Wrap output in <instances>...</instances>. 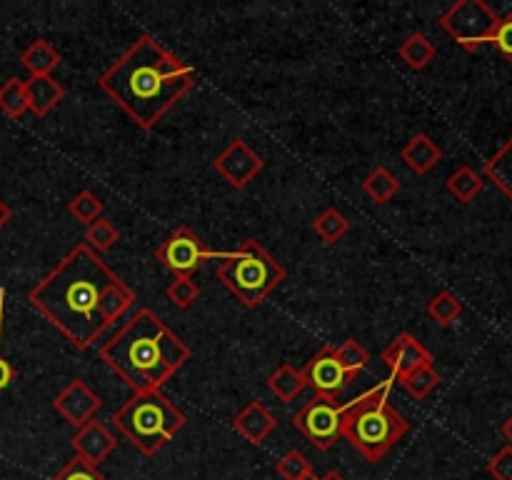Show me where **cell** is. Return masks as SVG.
<instances>
[{"instance_id":"cell-31","label":"cell","mask_w":512,"mask_h":480,"mask_svg":"<svg viewBox=\"0 0 512 480\" xmlns=\"http://www.w3.org/2000/svg\"><path fill=\"white\" fill-rule=\"evenodd\" d=\"M165 295H168V300L175 308L185 310L200 298V288L193 278H173L168 283V288H165Z\"/></svg>"},{"instance_id":"cell-38","label":"cell","mask_w":512,"mask_h":480,"mask_svg":"<svg viewBox=\"0 0 512 480\" xmlns=\"http://www.w3.org/2000/svg\"><path fill=\"white\" fill-rule=\"evenodd\" d=\"M8 220H10V208L3 203V200H0V228H3V225L8 223Z\"/></svg>"},{"instance_id":"cell-21","label":"cell","mask_w":512,"mask_h":480,"mask_svg":"<svg viewBox=\"0 0 512 480\" xmlns=\"http://www.w3.org/2000/svg\"><path fill=\"white\" fill-rule=\"evenodd\" d=\"M363 190L375 205H385L400 193V180L395 178L388 168L380 165V168H375L373 173L363 180Z\"/></svg>"},{"instance_id":"cell-35","label":"cell","mask_w":512,"mask_h":480,"mask_svg":"<svg viewBox=\"0 0 512 480\" xmlns=\"http://www.w3.org/2000/svg\"><path fill=\"white\" fill-rule=\"evenodd\" d=\"M3 320H5V288H0V393L13 383L15 368L3 353Z\"/></svg>"},{"instance_id":"cell-37","label":"cell","mask_w":512,"mask_h":480,"mask_svg":"<svg viewBox=\"0 0 512 480\" xmlns=\"http://www.w3.org/2000/svg\"><path fill=\"white\" fill-rule=\"evenodd\" d=\"M500 433H503V438L508 440V445H512V413L503 420V425H500Z\"/></svg>"},{"instance_id":"cell-14","label":"cell","mask_w":512,"mask_h":480,"mask_svg":"<svg viewBox=\"0 0 512 480\" xmlns=\"http://www.w3.org/2000/svg\"><path fill=\"white\" fill-rule=\"evenodd\" d=\"M70 443H73L75 455L88 460L95 468L118 448V440H115V435L110 433L108 425H105L103 420H90V423H85L83 428L75 430Z\"/></svg>"},{"instance_id":"cell-20","label":"cell","mask_w":512,"mask_h":480,"mask_svg":"<svg viewBox=\"0 0 512 480\" xmlns=\"http://www.w3.org/2000/svg\"><path fill=\"white\" fill-rule=\"evenodd\" d=\"M435 53H438V48H435L433 40L425 33H413L410 38H405L398 48L400 58H403L413 70L428 68L435 60Z\"/></svg>"},{"instance_id":"cell-25","label":"cell","mask_w":512,"mask_h":480,"mask_svg":"<svg viewBox=\"0 0 512 480\" xmlns=\"http://www.w3.org/2000/svg\"><path fill=\"white\" fill-rule=\"evenodd\" d=\"M400 383H403L405 393H408L410 398L425 400L430 393H435V390H438L440 375H438V370L433 368V365H423V368H418L415 373L405 375Z\"/></svg>"},{"instance_id":"cell-27","label":"cell","mask_w":512,"mask_h":480,"mask_svg":"<svg viewBox=\"0 0 512 480\" xmlns=\"http://www.w3.org/2000/svg\"><path fill=\"white\" fill-rule=\"evenodd\" d=\"M68 213L73 215L78 223L93 225L103 215V200L93 193V190H80L73 200L68 203Z\"/></svg>"},{"instance_id":"cell-15","label":"cell","mask_w":512,"mask_h":480,"mask_svg":"<svg viewBox=\"0 0 512 480\" xmlns=\"http://www.w3.org/2000/svg\"><path fill=\"white\" fill-rule=\"evenodd\" d=\"M233 428L235 433L243 435L248 443L258 445L265 443V440L275 433L278 420H275V415L270 413L260 400H250V403L233 418Z\"/></svg>"},{"instance_id":"cell-1","label":"cell","mask_w":512,"mask_h":480,"mask_svg":"<svg viewBox=\"0 0 512 480\" xmlns=\"http://www.w3.org/2000/svg\"><path fill=\"white\" fill-rule=\"evenodd\" d=\"M118 275L85 243L75 245L30 293V305L78 350L90 348L108 330L103 298Z\"/></svg>"},{"instance_id":"cell-32","label":"cell","mask_w":512,"mask_h":480,"mask_svg":"<svg viewBox=\"0 0 512 480\" xmlns=\"http://www.w3.org/2000/svg\"><path fill=\"white\" fill-rule=\"evenodd\" d=\"M50 480H108V478H105L95 465H90L88 460L75 455V458H70L68 463L60 468V473H55Z\"/></svg>"},{"instance_id":"cell-33","label":"cell","mask_w":512,"mask_h":480,"mask_svg":"<svg viewBox=\"0 0 512 480\" xmlns=\"http://www.w3.org/2000/svg\"><path fill=\"white\" fill-rule=\"evenodd\" d=\"M275 470H278V475L283 480H298V478H303L305 473H310V470H313V465H310V460L305 458L300 450H288V453L278 460Z\"/></svg>"},{"instance_id":"cell-18","label":"cell","mask_w":512,"mask_h":480,"mask_svg":"<svg viewBox=\"0 0 512 480\" xmlns=\"http://www.w3.org/2000/svg\"><path fill=\"white\" fill-rule=\"evenodd\" d=\"M268 388H270V393L280 400V403L288 405V403H293L295 398H300V393L308 388V383H305L303 370H298L295 365H290V363H283L273 375H270Z\"/></svg>"},{"instance_id":"cell-3","label":"cell","mask_w":512,"mask_h":480,"mask_svg":"<svg viewBox=\"0 0 512 480\" xmlns=\"http://www.w3.org/2000/svg\"><path fill=\"white\" fill-rule=\"evenodd\" d=\"M100 358L135 393H150L163 388L188 363L190 348L153 310L140 308L100 348Z\"/></svg>"},{"instance_id":"cell-40","label":"cell","mask_w":512,"mask_h":480,"mask_svg":"<svg viewBox=\"0 0 512 480\" xmlns=\"http://www.w3.org/2000/svg\"><path fill=\"white\" fill-rule=\"evenodd\" d=\"M298 480H320L318 475H315V470H310V473H305L303 478H298Z\"/></svg>"},{"instance_id":"cell-29","label":"cell","mask_w":512,"mask_h":480,"mask_svg":"<svg viewBox=\"0 0 512 480\" xmlns=\"http://www.w3.org/2000/svg\"><path fill=\"white\" fill-rule=\"evenodd\" d=\"M460 313H463V303H460L458 295L450 293V290H440V293L428 303V315L438 325H450Z\"/></svg>"},{"instance_id":"cell-12","label":"cell","mask_w":512,"mask_h":480,"mask_svg":"<svg viewBox=\"0 0 512 480\" xmlns=\"http://www.w3.org/2000/svg\"><path fill=\"white\" fill-rule=\"evenodd\" d=\"M100 398L95 395V390L90 388L85 380H70L53 400V410L65 420V423L73 425L75 430L83 428L85 423L95 420V413L100 410Z\"/></svg>"},{"instance_id":"cell-39","label":"cell","mask_w":512,"mask_h":480,"mask_svg":"<svg viewBox=\"0 0 512 480\" xmlns=\"http://www.w3.org/2000/svg\"><path fill=\"white\" fill-rule=\"evenodd\" d=\"M320 480H348V478H345L343 473H338V470H330V473H325V478Z\"/></svg>"},{"instance_id":"cell-7","label":"cell","mask_w":512,"mask_h":480,"mask_svg":"<svg viewBox=\"0 0 512 480\" xmlns=\"http://www.w3.org/2000/svg\"><path fill=\"white\" fill-rule=\"evenodd\" d=\"M498 23L500 15L485 0H458L440 15L445 33L465 50H478L480 45L493 43Z\"/></svg>"},{"instance_id":"cell-24","label":"cell","mask_w":512,"mask_h":480,"mask_svg":"<svg viewBox=\"0 0 512 480\" xmlns=\"http://www.w3.org/2000/svg\"><path fill=\"white\" fill-rule=\"evenodd\" d=\"M313 230L320 240H325L328 245H333L348 235L350 220L345 218L338 208H325L323 213L313 220Z\"/></svg>"},{"instance_id":"cell-9","label":"cell","mask_w":512,"mask_h":480,"mask_svg":"<svg viewBox=\"0 0 512 480\" xmlns=\"http://www.w3.org/2000/svg\"><path fill=\"white\" fill-rule=\"evenodd\" d=\"M155 258H158L175 278H193V275L203 268L205 260L213 258V253L205 248L203 240H200L188 225H180V228H175V233H170L168 238L155 248Z\"/></svg>"},{"instance_id":"cell-16","label":"cell","mask_w":512,"mask_h":480,"mask_svg":"<svg viewBox=\"0 0 512 480\" xmlns=\"http://www.w3.org/2000/svg\"><path fill=\"white\" fill-rule=\"evenodd\" d=\"M400 160H403L413 173L425 175L443 160V150H440V145L435 143L430 135L418 133L400 148Z\"/></svg>"},{"instance_id":"cell-13","label":"cell","mask_w":512,"mask_h":480,"mask_svg":"<svg viewBox=\"0 0 512 480\" xmlns=\"http://www.w3.org/2000/svg\"><path fill=\"white\" fill-rule=\"evenodd\" d=\"M383 363L393 373V378L403 380L405 375L415 373L423 365H433V355L420 340H415L410 333L395 335L393 343L383 350Z\"/></svg>"},{"instance_id":"cell-6","label":"cell","mask_w":512,"mask_h":480,"mask_svg":"<svg viewBox=\"0 0 512 480\" xmlns=\"http://www.w3.org/2000/svg\"><path fill=\"white\" fill-rule=\"evenodd\" d=\"M218 278L245 308H258L275 288L285 280V268L258 243L243 240L233 253H218Z\"/></svg>"},{"instance_id":"cell-8","label":"cell","mask_w":512,"mask_h":480,"mask_svg":"<svg viewBox=\"0 0 512 480\" xmlns=\"http://www.w3.org/2000/svg\"><path fill=\"white\" fill-rule=\"evenodd\" d=\"M293 428L300 430L318 450L333 448L335 440L343 438V405L315 395L295 413Z\"/></svg>"},{"instance_id":"cell-5","label":"cell","mask_w":512,"mask_h":480,"mask_svg":"<svg viewBox=\"0 0 512 480\" xmlns=\"http://www.w3.org/2000/svg\"><path fill=\"white\" fill-rule=\"evenodd\" d=\"M115 425L143 455H155L185 425V413L160 390L133 393L115 413Z\"/></svg>"},{"instance_id":"cell-10","label":"cell","mask_w":512,"mask_h":480,"mask_svg":"<svg viewBox=\"0 0 512 480\" xmlns=\"http://www.w3.org/2000/svg\"><path fill=\"white\" fill-rule=\"evenodd\" d=\"M303 375L305 383H308V388H313L315 395L335 400V403H338L340 395L345 393V388L355 380L353 375L340 365L338 355H335V345H323V348L305 363Z\"/></svg>"},{"instance_id":"cell-23","label":"cell","mask_w":512,"mask_h":480,"mask_svg":"<svg viewBox=\"0 0 512 480\" xmlns=\"http://www.w3.org/2000/svg\"><path fill=\"white\" fill-rule=\"evenodd\" d=\"M485 175L512 200V138L485 163Z\"/></svg>"},{"instance_id":"cell-22","label":"cell","mask_w":512,"mask_h":480,"mask_svg":"<svg viewBox=\"0 0 512 480\" xmlns=\"http://www.w3.org/2000/svg\"><path fill=\"white\" fill-rule=\"evenodd\" d=\"M445 185H448V190L460 200V203H473L475 195L483 190L485 180L475 168H470V165H460V168L450 175Z\"/></svg>"},{"instance_id":"cell-4","label":"cell","mask_w":512,"mask_h":480,"mask_svg":"<svg viewBox=\"0 0 512 480\" xmlns=\"http://www.w3.org/2000/svg\"><path fill=\"white\" fill-rule=\"evenodd\" d=\"M390 385L393 380H385L353 403L343 405V438L368 463H378L410 430L408 418L390 405Z\"/></svg>"},{"instance_id":"cell-36","label":"cell","mask_w":512,"mask_h":480,"mask_svg":"<svg viewBox=\"0 0 512 480\" xmlns=\"http://www.w3.org/2000/svg\"><path fill=\"white\" fill-rule=\"evenodd\" d=\"M490 45H495V48H498V53L512 63V13L505 15V18H500L498 30H495L493 43Z\"/></svg>"},{"instance_id":"cell-17","label":"cell","mask_w":512,"mask_h":480,"mask_svg":"<svg viewBox=\"0 0 512 480\" xmlns=\"http://www.w3.org/2000/svg\"><path fill=\"white\" fill-rule=\"evenodd\" d=\"M25 93H28V110H33L38 118L48 115L65 98L63 85L53 75H30V80H25Z\"/></svg>"},{"instance_id":"cell-28","label":"cell","mask_w":512,"mask_h":480,"mask_svg":"<svg viewBox=\"0 0 512 480\" xmlns=\"http://www.w3.org/2000/svg\"><path fill=\"white\" fill-rule=\"evenodd\" d=\"M335 355H338L340 365H343V368L348 370L353 378H358V375L363 373V370L368 368V363H370L368 350H365L363 345H360L358 340H353V338H348V340H343L340 345H335Z\"/></svg>"},{"instance_id":"cell-34","label":"cell","mask_w":512,"mask_h":480,"mask_svg":"<svg viewBox=\"0 0 512 480\" xmlns=\"http://www.w3.org/2000/svg\"><path fill=\"white\" fill-rule=\"evenodd\" d=\"M488 473L495 480H512V445L500 448L493 458L488 460Z\"/></svg>"},{"instance_id":"cell-2","label":"cell","mask_w":512,"mask_h":480,"mask_svg":"<svg viewBox=\"0 0 512 480\" xmlns=\"http://www.w3.org/2000/svg\"><path fill=\"white\" fill-rule=\"evenodd\" d=\"M98 85L140 128H155L158 120L193 90L195 73L153 35H140L100 75Z\"/></svg>"},{"instance_id":"cell-19","label":"cell","mask_w":512,"mask_h":480,"mask_svg":"<svg viewBox=\"0 0 512 480\" xmlns=\"http://www.w3.org/2000/svg\"><path fill=\"white\" fill-rule=\"evenodd\" d=\"M20 63L30 70V75H50L60 65V53L48 40H35L20 53Z\"/></svg>"},{"instance_id":"cell-30","label":"cell","mask_w":512,"mask_h":480,"mask_svg":"<svg viewBox=\"0 0 512 480\" xmlns=\"http://www.w3.org/2000/svg\"><path fill=\"white\" fill-rule=\"evenodd\" d=\"M118 238H120L118 228L105 218L95 220V223L88 225V230H85V245L98 255L113 248V245L118 243Z\"/></svg>"},{"instance_id":"cell-11","label":"cell","mask_w":512,"mask_h":480,"mask_svg":"<svg viewBox=\"0 0 512 480\" xmlns=\"http://www.w3.org/2000/svg\"><path fill=\"white\" fill-rule=\"evenodd\" d=\"M213 168L225 183L233 185L235 190H243L263 173L265 160L245 140L238 138L233 143H228V148L213 160Z\"/></svg>"},{"instance_id":"cell-26","label":"cell","mask_w":512,"mask_h":480,"mask_svg":"<svg viewBox=\"0 0 512 480\" xmlns=\"http://www.w3.org/2000/svg\"><path fill=\"white\" fill-rule=\"evenodd\" d=\"M0 110L10 118H20L28 110V93H25L23 80L10 78L0 85Z\"/></svg>"}]
</instances>
